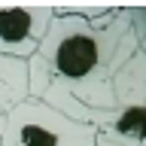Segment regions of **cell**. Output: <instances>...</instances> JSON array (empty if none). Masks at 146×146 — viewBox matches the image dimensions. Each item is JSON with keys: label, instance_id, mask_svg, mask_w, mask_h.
Returning a JSON list of instances; mask_svg holds the SVG:
<instances>
[{"label": "cell", "instance_id": "cell-2", "mask_svg": "<svg viewBox=\"0 0 146 146\" xmlns=\"http://www.w3.org/2000/svg\"><path fill=\"white\" fill-rule=\"evenodd\" d=\"M98 128L73 122L40 98H25L0 119V146H94Z\"/></svg>", "mask_w": 146, "mask_h": 146}, {"label": "cell", "instance_id": "cell-3", "mask_svg": "<svg viewBox=\"0 0 146 146\" xmlns=\"http://www.w3.org/2000/svg\"><path fill=\"white\" fill-rule=\"evenodd\" d=\"M52 9L46 3H0V55L27 61L49 31Z\"/></svg>", "mask_w": 146, "mask_h": 146}, {"label": "cell", "instance_id": "cell-4", "mask_svg": "<svg viewBox=\"0 0 146 146\" xmlns=\"http://www.w3.org/2000/svg\"><path fill=\"white\" fill-rule=\"evenodd\" d=\"M143 100L134 104H119L116 110L104 113L98 122L94 146H143Z\"/></svg>", "mask_w": 146, "mask_h": 146}, {"label": "cell", "instance_id": "cell-1", "mask_svg": "<svg viewBox=\"0 0 146 146\" xmlns=\"http://www.w3.org/2000/svg\"><path fill=\"white\" fill-rule=\"evenodd\" d=\"M131 27L134 21L128 18V9L110 15L107 21L52 15L43 43L27 64V91H34L31 98L52 88L70 94L94 113L116 110L113 76L131 61L137 49H143V40L131 36Z\"/></svg>", "mask_w": 146, "mask_h": 146}, {"label": "cell", "instance_id": "cell-5", "mask_svg": "<svg viewBox=\"0 0 146 146\" xmlns=\"http://www.w3.org/2000/svg\"><path fill=\"white\" fill-rule=\"evenodd\" d=\"M27 94V64L0 55V107H15Z\"/></svg>", "mask_w": 146, "mask_h": 146}]
</instances>
